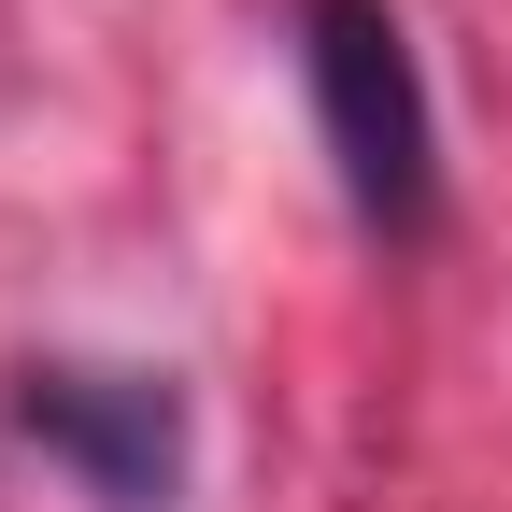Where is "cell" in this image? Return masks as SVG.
I'll list each match as a JSON object with an SVG mask.
<instances>
[{
  "label": "cell",
  "instance_id": "1",
  "mask_svg": "<svg viewBox=\"0 0 512 512\" xmlns=\"http://www.w3.org/2000/svg\"><path fill=\"white\" fill-rule=\"evenodd\" d=\"M299 72H313V128L342 157V200L413 242L441 214V128H427V72L384 0H299Z\"/></svg>",
  "mask_w": 512,
  "mask_h": 512
},
{
  "label": "cell",
  "instance_id": "2",
  "mask_svg": "<svg viewBox=\"0 0 512 512\" xmlns=\"http://www.w3.org/2000/svg\"><path fill=\"white\" fill-rule=\"evenodd\" d=\"M15 427L57 441L114 512H171V484H185V399H171V370H72V356H43L15 384Z\"/></svg>",
  "mask_w": 512,
  "mask_h": 512
}]
</instances>
